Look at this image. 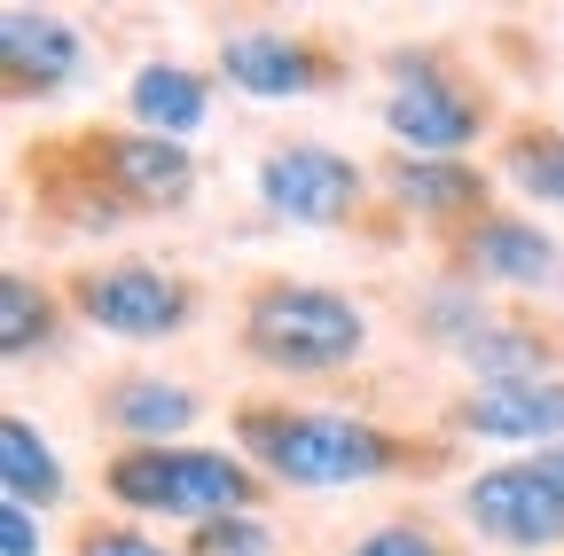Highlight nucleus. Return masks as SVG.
<instances>
[{"label": "nucleus", "mask_w": 564, "mask_h": 556, "mask_svg": "<svg viewBox=\"0 0 564 556\" xmlns=\"http://www.w3.org/2000/svg\"><path fill=\"white\" fill-rule=\"evenodd\" d=\"M17 181L32 196V220L55 243L79 236H118L141 220H173L196 204V150L165 142L141 126H70V133H40L17 157Z\"/></svg>", "instance_id": "f257e3e1"}, {"label": "nucleus", "mask_w": 564, "mask_h": 556, "mask_svg": "<svg viewBox=\"0 0 564 556\" xmlns=\"http://www.w3.org/2000/svg\"><path fill=\"white\" fill-rule=\"evenodd\" d=\"M236 455L274 494H345V486H423L455 470L447 432H392L352 407H299V400H236L228 407Z\"/></svg>", "instance_id": "f03ea898"}, {"label": "nucleus", "mask_w": 564, "mask_h": 556, "mask_svg": "<svg viewBox=\"0 0 564 556\" xmlns=\"http://www.w3.org/2000/svg\"><path fill=\"white\" fill-rule=\"evenodd\" d=\"M377 314L337 291V283H299V274H259L236 298V353L259 377L306 384V377H345L352 361H369Z\"/></svg>", "instance_id": "7ed1b4c3"}, {"label": "nucleus", "mask_w": 564, "mask_h": 556, "mask_svg": "<svg viewBox=\"0 0 564 556\" xmlns=\"http://www.w3.org/2000/svg\"><path fill=\"white\" fill-rule=\"evenodd\" d=\"M384 102L377 126L392 133L400 157H470L486 133H502V95L478 63L447 40H415V47H384Z\"/></svg>", "instance_id": "20e7f679"}, {"label": "nucleus", "mask_w": 564, "mask_h": 556, "mask_svg": "<svg viewBox=\"0 0 564 556\" xmlns=\"http://www.w3.org/2000/svg\"><path fill=\"white\" fill-rule=\"evenodd\" d=\"M102 502H118L126 517H173V525H212V517H267L274 486L228 455V447H118L102 455Z\"/></svg>", "instance_id": "39448f33"}, {"label": "nucleus", "mask_w": 564, "mask_h": 556, "mask_svg": "<svg viewBox=\"0 0 564 556\" xmlns=\"http://www.w3.org/2000/svg\"><path fill=\"white\" fill-rule=\"evenodd\" d=\"M63 306L79 329H102L118 345H173L196 329L204 314V283L188 266H165V259H141V251H118V259H87V266H63Z\"/></svg>", "instance_id": "423d86ee"}, {"label": "nucleus", "mask_w": 564, "mask_h": 556, "mask_svg": "<svg viewBox=\"0 0 564 556\" xmlns=\"http://www.w3.org/2000/svg\"><path fill=\"white\" fill-rule=\"evenodd\" d=\"M251 188L274 220L314 228V236H345V228H369L377 212V165H352L329 142H267V157L251 165Z\"/></svg>", "instance_id": "0eeeda50"}, {"label": "nucleus", "mask_w": 564, "mask_h": 556, "mask_svg": "<svg viewBox=\"0 0 564 556\" xmlns=\"http://www.w3.org/2000/svg\"><path fill=\"white\" fill-rule=\"evenodd\" d=\"M212 79H228L251 102H306L352 79V47L314 24H243V32H220Z\"/></svg>", "instance_id": "6e6552de"}, {"label": "nucleus", "mask_w": 564, "mask_h": 556, "mask_svg": "<svg viewBox=\"0 0 564 556\" xmlns=\"http://www.w3.org/2000/svg\"><path fill=\"white\" fill-rule=\"evenodd\" d=\"M455 517L502 556H564V486L525 462H486L455 486Z\"/></svg>", "instance_id": "1a4fd4ad"}, {"label": "nucleus", "mask_w": 564, "mask_h": 556, "mask_svg": "<svg viewBox=\"0 0 564 556\" xmlns=\"http://www.w3.org/2000/svg\"><path fill=\"white\" fill-rule=\"evenodd\" d=\"M440 274L478 283L494 298H549V291H564V243L533 212H518V204H494L478 228L440 243Z\"/></svg>", "instance_id": "9d476101"}, {"label": "nucleus", "mask_w": 564, "mask_h": 556, "mask_svg": "<svg viewBox=\"0 0 564 556\" xmlns=\"http://www.w3.org/2000/svg\"><path fill=\"white\" fill-rule=\"evenodd\" d=\"M377 196H384V212L400 228H423L440 243H455L463 228H478L494 212V165L478 157H400L384 150L377 157Z\"/></svg>", "instance_id": "9b49d317"}, {"label": "nucleus", "mask_w": 564, "mask_h": 556, "mask_svg": "<svg viewBox=\"0 0 564 556\" xmlns=\"http://www.w3.org/2000/svg\"><path fill=\"white\" fill-rule=\"evenodd\" d=\"M440 432L463 439H494V447H556L564 439V377L549 384H463L440 400Z\"/></svg>", "instance_id": "f8f14e48"}, {"label": "nucleus", "mask_w": 564, "mask_h": 556, "mask_svg": "<svg viewBox=\"0 0 564 556\" xmlns=\"http://www.w3.org/2000/svg\"><path fill=\"white\" fill-rule=\"evenodd\" d=\"M95 432H110L118 447H181L204 424V392L181 377H150V369H110L87 400Z\"/></svg>", "instance_id": "ddd939ff"}, {"label": "nucleus", "mask_w": 564, "mask_h": 556, "mask_svg": "<svg viewBox=\"0 0 564 556\" xmlns=\"http://www.w3.org/2000/svg\"><path fill=\"white\" fill-rule=\"evenodd\" d=\"M0 79L9 102H55L87 79V32L55 9H0Z\"/></svg>", "instance_id": "4468645a"}, {"label": "nucleus", "mask_w": 564, "mask_h": 556, "mask_svg": "<svg viewBox=\"0 0 564 556\" xmlns=\"http://www.w3.org/2000/svg\"><path fill=\"white\" fill-rule=\"evenodd\" d=\"M455 369L470 384H549L564 377V314H541V306H502L463 353Z\"/></svg>", "instance_id": "2eb2a0df"}, {"label": "nucleus", "mask_w": 564, "mask_h": 556, "mask_svg": "<svg viewBox=\"0 0 564 556\" xmlns=\"http://www.w3.org/2000/svg\"><path fill=\"white\" fill-rule=\"evenodd\" d=\"M212 72H196V63H173V55H158V63H141V72L126 79V118L141 126V133H165V142H188V133H204V118H212Z\"/></svg>", "instance_id": "dca6fc26"}, {"label": "nucleus", "mask_w": 564, "mask_h": 556, "mask_svg": "<svg viewBox=\"0 0 564 556\" xmlns=\"http://www.w3.org/2000/svg\"><path fill=\"white\" fill-rule=\"evenodd\" d=\"M63 494H70V470L47 447V432L32 415H0V502L40 517V510H63Z\"/></svg>", "instance_id": "f3484780"}, {"label": "nucleus", "mask_w": 564, "mask_h": 556, "mask_svg": "<svg viewBox=\"0 0 564 556\" xmlns=\"http://www.w3.org/2000/svg\"><path fill=\"white\" fill-rule=\"evenodd\" d=\"M70 329V306H63V283L32 266H9L0 274V353L9 361H32V353H55Z\"/></svg>", "instance_id": "a211bd4d"}, {"label": "nucleus", "mask_w": 564, "mask_h": 556, "mask_svg": "<svg viewBox=\"0 0 564 556\" xmlns=\"http://www.w3.org/2000/svg\"><path fill=\"white\" fill-rule=\"evenodd\" d=\"M494 181L525 204H564V118H510L494 133Z\"/></svg>", "instance_id": "6ab92c4d"}, {"label": "nucleus", "mask_w": 564, "mask_h": 556, "mask_svg": "<svg viewBox=\"0 0 564 556\" xmlns=\"http://www.w3.org/2000/svg\"><path fill=\"white\" fill-rule=\"evenodd\" d=\"M502 314L494 306V291H478V283H455V274H432V283H423L415 298H408V337L415 345H432V353H463V345Z\"/></svg>", "instance_id": "aec40b11"}, {"label": "nucleus", "mask_w": 564, "mask_h": 556, "mask_svg": "<svg viewBox=\"0 0 564 556\" xmlns=\"http://www.w3.org/2000/svg\"><path fill=\"white\" fill-rule=\"evenodd\" d=\"M345 556H463V541H455L440 517H423V510H400V517L369 525V533L352 541Z\"/></svg>", "instance_id": "412c9836"}, {"label": "nucleus", "mask_w": 564, "mask_h": 556, "mask_svg": "<svg viewBox=\"0 0 564 556\" xmlns=\"http://www.w3.org/2000/svg\"><path fill=\"white\" fill-rule=\"evenodd\" d=\"M181 556H282V533L267 517H212L181 541Z\"/></svg>", "instance_id": "4be33fe9"}, {"label": "nucleus", "mask_w": 564, "mask_h": 556, "mask_svg": "<svg viewBox=\"0 0 564 556\" xmlns=\"http://www.w3.org/2000/svg\"><path fill=\"white\" fill-rule=\"evenodd\" d=\"M70 556H181V548H165L150 525H133V517H79L70 525Z\"/></svg>", "instance_id": "5701e85b"}, {"label": "nucleus", "mask_w": 564, "mask_h": 556, "mask_svg": "<svg viewBox=\"0 0 564 556\" xmlns=\"http://www.w3.org/2000/svg\"><path fill=\"white\" fill-rule=\"evenodd\" d=\"M533 462H541V470H549V478H556V486H564V439H556V447H541V455H533Z\"/></svg>", "instance_id": "b1692460"}]
</instances>
